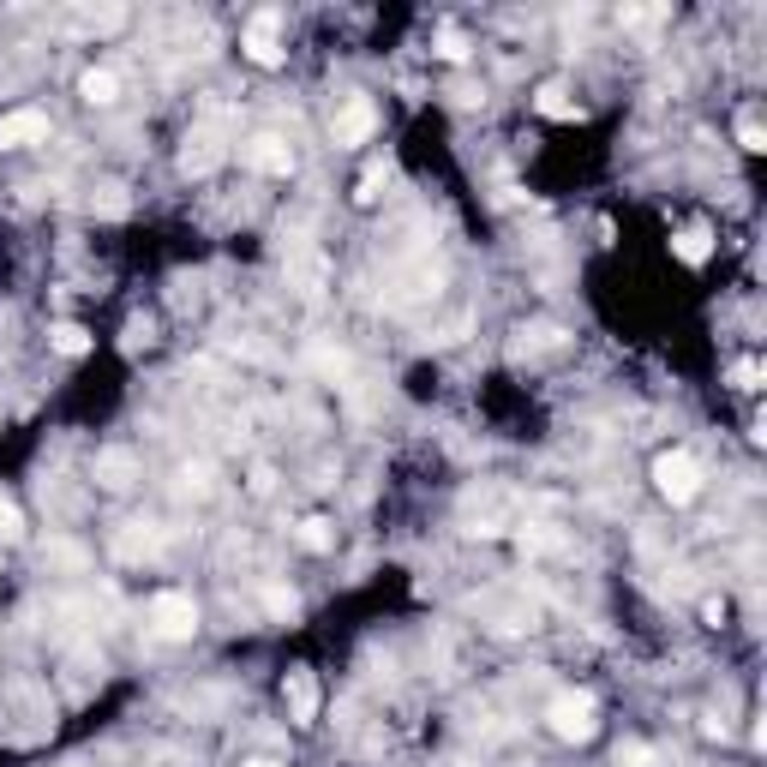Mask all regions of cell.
Segmentation results:
<instances>
[{
    "instance_id": "6da1fadb",
    "label": "cell",
    "mask_w": 767,
    "mask_h": 767,
    "mask_svg": "<svg viewBox=\"0 0 767 767\" xmlns=\"http://www.w3.org/2000/svg\"><path fill=\"white\" fill-rule=\"evenodd\" d=\"M150 636H156V642H192V636H198V606H192V594H156V600H150Z\"/></svg>"
},
{
    "instance_id": "7a4b0ae2",
    "label": "cell",
    "mask_w": 767,
    "mask_h": 767,
    "mask_svg": "<svg viewBox=\"0 0 767 767\" xmlns=\"http://www.w3.org/2000/svg\"><path fill=\"white\" fill-rule=\"evenodd\" d=\"M654 486H660L672 504H690V498L702 492V462H696L690 450H666V456L654 462Z\"/></svg>"
},
{
    "instance_id": "3957f363",
    "label": "cell",
    "mask_w": 767,
    "mask_h": 767,
    "mask_svg": "<svg viewBox=\"0 0 767 767\" xmlns=\"http://www.w3.org/2000/svg\"><path fill=\"white\" fill-rule=\"evenodd\" d=\"M546 720H552V732H558L564 744H588V738L600 732V708H594V696H558Z\"/></svg>"
},
{
    "instance_id": "277c9868",
    "label": "cell",
    "mask_w": 767,
    "mask_h": 767,
    "mask_svg": "<svg viewBox=\"0 0 767 767\" xmlns=\"http://www.w3.org/2000/svg\"><path fill=\"white\" fill-rule=\"evenodd\" d=\"M240 162L258 168V174H288V168H294V150H288V138H276V132H252V138L240 144Z\"/></svg>"
},
{
    "instance_id": "5b68a950",
    "label": "cell",
    "mask_w": 767,
    "mask_h": 767,
    "mask_svg": "<svg viewBox=\"0 0 767 767\" xmlns=\"http://www.w3.org/2000/svg\"><path fill=\"white\" fill-rule=\"evenodd\" d=\"M240 48H246L258 66H276V60H282V12H258V18L246 24Z\"/></svg>"
},
{
    "instance_id": "8992f818",
    "label": "cell",
    "mask_w": 767,
    "mask_h": 767,
    "mask_svg": "<svg viewBox=\"0 0 767 767\" xmlns=\"http://www.w3.org/2000/svg\"><path fill=\"white\" fill-rule=\"evenodd\" d=\"M48 138V114L42 108H12L0 120V150H24V144H42Z\"/></svg>"
},
{
    "instance_id": "52a82bcc",
    "label": "cell",
    "mask_w": 767,
    "mask_h": 767,
    "mask_svg": "<svg viewBox=\"0 0 767 767\" xmlns=\"http://www.w3.org/2000/svg\"><path fill=\"white\" fill-rule=\"evenodd\" d=\"M216 162H222V132H216V126H198V132L186 138V150H180V168H186V174H210Z\"/></svg>"
},
{
    "instance_id": "ba28073f",
    "label": "cell",
    "mask_w": 767,
    "mask_h": 767,
    "mask_svg": "<svg viewBox=\"0 0 767 767\" xmlns=\"http://www.w3.org/2000/svg\"><path fill=\"white\" fill-rule=\"evenodd\" d=\"M372 126H378V108H372V102H348V108L336 114V144H366Z\"/></svg>"
},
{
    "instance_id": "9c48e42d",
    "label": "cell",
    "mask_w": 767,
    "mask_h": 767,
    "mask_svg": "<svg viewBox=\"0 0 767 767\" xmlns=\"http://www.w3.org/2000/svg\"><path fill=\"white\" fill-rule=\"evenodd\" d=\"M96 480H102L108 492H126V486L138 480V462H132V450H102V456H96Z\"/></svg>"
},
{
    "instance_id": "30bf717a",
    "label": "cell",
    "mask_w": 767,
    "mask_h": 767,
    "mask_svg": "<svg viewBox=\"0 0 767 767\" xmlns=\"http://www.w3.org/2000/svg\"><path fill=\"white\" fill-rule=\"evenodd\" d=\"M288 708H294L300 726L318 720V684H312V672H288Z\"/></svg>"
},
{
    "instance_id": "8fae6325",
    "label": "cell",
    "mask_w": 767,
    "mask_h": 767,
    "mask_svg": "<svg viewBox=\"0 0 767 767\" xmlns=\"http://www.w3.org/2000/svg\"><path fill=\"white\" fill-rule=\"evenodd\" d=\"M78 96L102 108V102H114V96H120V78H114V72H102V66H90V72L78 78Z\"/></svg>"
},
{
    "instance_id": "7c38bea8",
    "label": "cell",
    "mask_w": 767,
    "mask_h": 767,
    "mask_svg": "<svg viewBox=\"0 0 767 767\" xmlns=\"http://www.w3.org/2000/svg\"><path fill=\"white\" fill-rule=\"evenodd\" d=\"M672 252H678L684 264H708V252H714V246H708V228H684V234L672 240Z\"/></svg>"
},
{
    "instance_id": "4fadbf2b",
    "label": "cell",
    "mask_w": 767,
    "mask_h": 767,
    "mask_svg": "<svg viewBox=\"0 0 767 767\" xmlns=\"http://www.w3.org/2000/svg\"><path fill=\"white\" fill-rule=\"evenodd\" d=\"M330 540H336V534H330L324 516H306V522H300V546H306V552H330Z\"/></svg>"
},
{
    "instance_id": "5bb4252c",
    "label": "cell",
    "mask_w": 767,
    "mask_h": 767,
    "mask_svg": "<svg viewBox=\"0 0 767 767\" xmlns=\"http://www.w3.org/2000/svg\"><path fill=\"white\" fill-rule=\"evenodd\" d=\"M54 348L60 354H84L90 348V330L84 324H54Z\"/></svg>"
},
{
    "instance_id": "9a60e30c",
    "label": "cell",
    "mask_w": 767,
    "mask_h": 767,
    "mask_svg": "<svg viewBox=\"0 0 767 767\" xmlns=\"http://www.w3.org/2000/svg\"><path fill=\"white\" fill-rule=\"evenodd\" d=\"M78 24H84V30H120L126 12H120V6H102V12H78Z\"/></svg>"
},
{
    "instance_id": "2e32d148",
    "label": "cell",
    "mask_w": 767,
    "mask_h": 767,
    "mask_svg": "<svg viewBox=\"0 0 767 767\" xmlns=\"http://www.w3.org/2000/svg\"><path fill=\"white\" fill-rule=\"evenodd\" d=\"M438 54H444V60H468V36H462L456 24H444V30H438Z\"/></svg>"
},
{
    "instance_id": "e0dca14e",
    "label": "cell",
    "mask_w": 767,
    "mask_h": 767,
    "mask_svg": "<svg viewBox=\"0 0 767 767\" xmlns=\"http://www.w3.org/2000/svg\"><path fill=\"white\" fill-rule=\"evenodd\" d=\"M264 606H270V618H294V612H300L294 588H264Z\"/></svg>"
},
{
    "instance_id": "ac0fdd59",
    "label": "cell",
    "mask_w": 767,
    "mask_h": 767,
    "mask_svg": "<svg viewBox=\"0 0 767 767\" xmlns=\"http://www.w3.org/2000/svg\"><path fill=\"white\" fill-rule=\"evenodd\" d=\"M384 186H390V168H366V180H360V192H354V198H360V204H372Z\"/></svg>"
},
{
    "instance_id": "d6986e66",
    "label": "cell",
    "mask_w": 767,
    "mask_h": 767,
    "mask_svg": "<svg viewBox=\"0 0 767 767\" xmlns=\"http://www.w3.org/2000/svg\"><path fill=\"white\" fill-rule=\"evenodd\" d=\"M738 144H744V150H767V132H762V120H756V114H744V126H738Z\"/></svg>"
},
{
    "instance_id": "ffe728a7",
    "label": "cell",
    "mask_w": 767,
    "mask_h": 767,
    "mask_svg": "<svg viewBox=\"0 0 767 767\" xmlns=\"http://www.w3.org/2000/svg\"><path fill=\"white\" fill-rule=\"evenodd\" d=\"M732 384H738V390H762V366H756V360H738V366H732Z\"/></svg>"
},
{
    "instance_id": "44dd1931",
    "label": "cell",
    "mask_w": 767,
    "mask_h": 767,
    "mask_svg": "<svg viewBox=\"0 0 767 767\" xmlns=\"http://www.w3.org/2000/svg\"><path fill=\"white\" fill-rule=\"evenodd\" d=\"M0 540L12 546V540H24V516L12 510V504H0Z\"/></svg>"
},
{
    "instance_id": "7402d4cb",
    "label": "cell",
    "mask_w": 767,
    "mask_h": 767,
    "mask_svg": "<svg viewBox=\"0 0 767 767\" xmlns=\"http://www.w3.org/2000/svg\"><path fill=\"white\" fill-rule=\"evenodd\" d=\"M96 210H102V216H120V210H126V198H120V186H102V198H96Z\"/></svg>"
},
{
    "instance_id": "603a6c76",
    "label": "cell",
    "mask_w": 767,
    "mask_h": 767,
    "mask_svg": "<svg viewBox=\"0 0 767 767\" xmlns=\"http://www.w3.org/2000/svg\"><path fill=\"white\" fill-rule=\"evenodd\" d=\"M246 767H276V762H246Z\"/></svg>"
}]
</instances>
